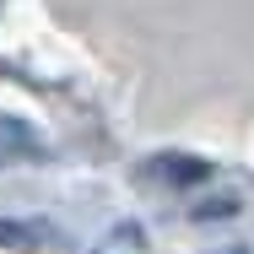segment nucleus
Segmentation results:
<instances>
[{"label":"nucleus","instance_id":"1","mask_svg":"<svg viewBox=\"0 0 254 254\" xmlns=\"http://www.w3.org/2000/svg\"><path fill=\"white\" fill-rule=\"evenodd\" d=\"M152 173H157V179H168V184H200V179H211V162L168 152V157H157V162H152Z\"/></svg>","mask_w":254,"mask_h":254},{"label":"nucleus","instance_id":"2","mask_svg":"<svg viewBox=\"0 0 254 254\" xmlns=\"http://www.w3.org/2000/svg\"><path fill=\"white\" fill-rule=\"evenodd\" d=\"M38 227H27V222H0V249H38Z\"/></svg>","mask_w":254,"mask_h":254},{"label":"nucleus","instance_id":"3","mask_svg":"<svg viewBox=\"0 0 254 254\" xmlns=\"http://www.w3.org/2000/svg\"><path fill=\"white\" fill-rule=\"evenodd\" d=\"M216 254H249V249H238V244H233V249H216Z\"/></svg>","mask_w":254,"mask_h":254}]
</instances>
